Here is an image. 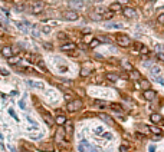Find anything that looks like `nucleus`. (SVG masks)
<instances>
[{"label":"nucleus","mask_w":164,"mask_h":152,"mask_svg":"<svg viewBox=\"0 0 164 152\" xmlns=\"http://www.w3.org/2000/svg\"><path fill=\"white\" fill-rule=\"evenodd\" d=\"M157 93L154 90H151V89H147V90H144V98L147 99V101H154L156 99Z\"/></svg>","instance_id":"6"},{"label":"nucleus","mask_w":164,"mask_h":152,"mask_svg":"<svg viewBox=\"0 0 164 152\" xmlns=\"http://www.w3.org/2000/svg\"><path fill=\"white\" fill-rule=\"evenodd\" d=\"M99 42H101L99 39H92V40H91V43H89V48L91 49H95L99 45Z\"/></svg>","instance_id":"22"},{"label":"nucleus","mask_w":164,"mask_h":152,"mask_svg":"<svg viewBox=\"0 0 164 152\" xmlns=\"http://www.w3.org/2000/svg\"><path fill=\"white\" fill-rule=\"evenodd\" d=\"M27 83H29L30 86H33V88H39V89L43 88V85H42V83H39V82H32V80H27Z\"/></svg>","instance_id":"20"},{"label":"nucleus","mask_w":164,"mask_h":152,"mask_svg":"<svg viewBox=\"0 0 164 152\" xmlns=\"http://www.w3.org/2000/svg\"><path fill=\"white\" fill-rule=\"evenodd\" d=\"M123 66H124V69H127V70H130V72L134 70V69H132V65L128 63V62H123Z\"/></svg>","instance_id":"25"},{"label":"nucleus","mask_w":164,"mask_h":152,"mask_svg":"<svg viewBox=\"0 0 164 152\" xmlns=\"http://www.w3.org/2000/svg\"><path fill=\"white\" fill-rule=\"evenodd\" d=\"M101 119H104L105 122H108V123H112V119H111L108 115H105V113H101Z\"/></svg>","instance_id":"24"},{"label":"nucleus","mask_w":164,"mask_h":152,"mask_svg":"<svg viewBox=\"0 0 164 152\" xmlns=\"http://www.w3.org/2000/svg\"><path fill=\"white\" fill-rule=\"evenodd\" d=\"M0 36H1V32H0Z\"/></svg>","instance_id":"45"},{"label":"nucleus","mask_w":164,"mask_h":152,"mask_svg":"<svg viewBox=\"0 0 164 152\" xmlns=\"http://www.w3.org/2000/svg\"><path fill=\"white\" fill-rule=\"evenodd\" d=\"M107 27L108 29H120L121 24L120 23H107Z\"/></svg>","instance_id":"23"},{"label":"nucleus","mask_w":164,"mask_h":152,"mask_svg":"<svg viewBox=\"0 0 164 152\" xmlns=\"http://www.w3.org/2000/svg\"><path fill=\"white\" fill-rule=\"evenodd\" d=\"M157 20H158V23L164 24V13H163V15H160V16H158V19H157Z\"/></svg>","instance_id":"33"},{"label":"nucleus","mask_w":164,"mask_h":152,"mask_svg":"<svg viewBox=\"0 0 164 152\" xmlns=\"http://www.w3.org/2000/svg\"><path fill=\"white\" fill-rule=\"evenodd\" d=\"M83 149H85V146H83V145H79V146H78V151H79V152H83Z\"/></svg>","instance_id":"40"},{"label":"nucleus","mask_w":164,"mask_h":152,"mask_svg":"<svg viewBox=\"0 0 164 152\" xmlns=\"http://www.w3.org/2000/svg\"><path fill=\"white\" fill-rule=\"evenodd\" d=\"M17 62H20V56H12V57H9V63L10 65H16Z\"/></svg>","instance_id":"21"},{"label":"nucleus","mask_w":164,"mask_h":152,"mask_svg":"<svg viewBox=\"0 0 164 152\" xmlns=\"http://www.w3.org/2000/svg\"><path fill=\"white\" fill-rule=\"evenodd\" d=\"M42 30H43V32H45V33H49V32H50V29H49V27H48V26H45V27H42Z\"/></svg>","instance_id":"37"},{"label":"nucleus","mask_w":164,"mask_h":152,"mask_svg":"<svg viewBox=\"0 0 164 152\" xmlns=\"http://www.w3.org/2000/svg\"><path fill=\"white\" fill-rule=\"evenodd\" d=\"M43 9H45V4L42 1H33L32 6H30V12L33 15H39L43 12Z\"/></svg>","instance_id":"3"},{"label":"nucleus","mask_w":164,"mask_h":152,"mask_svg":"<svg viewBox=\"0 0 164 152\" xmlns=\"http://www.w3.org/2000/svg\"><path fill=\"white\" fill-rule=\"evenodd\" d=\"M82 101L81 99H75V101H72V102H69V104L66 105V109L69 111V112H76V111H79L82 108Z\"/></svg>","instance_id":"1"},{"label":"nucleus","mask_w":164,"mask_h":152,"mask_svg":"<svg viewBox=\"0 0 164 152\" xmlns=\"http://www.w3.org/2000/svg\"><path fill=\"white\" fill-rule=\"evenodd\" d=\"M91 152H97V151H91Z\"/></svg>","instance_id":"43"},{"label":"nucleus","mask_w":164,"mask_h":152,"mask_svg":"<svg viewBox=\"0 0 164 152\" xmlns=\"http://www.w3.org/2000/svg\"><path fill=\"white\" fill-rule=\"evenodd\" d=\"M131 78L132 79H141V76H140V73L137 70H131Z\"/></svg>","instance_id":"27"},{"label":"nucleus","mask_w":164,"mask_h":152,"mask_svg":"<svg viewBox=\"0 0 164 152\" xmlns=\"http://www.w3.org/2000/svg\"><path fill=\"white\" fill-rule=\"evenodd\" d=\"M64 126H65V132H68V134H72L74 132V123L71 120H66V123Z\"/></svg>","instance_id":"11"},{"label":"nucleus","mask_w":164,"mask_h":152,"mask_svg":"<svg viewBox=\"0 0 164 152\" xmlns=\"http://www.w3.org/2000/svg\"><path fill=\"white\" fill-rule=\"evenodd\" d=\"M114 13H115V12H112V10L109 9L108 12H105V13L102 15V19H105V20H109V19H112V17H114Z\"/></svg>","instance_id":"15"},{"label":"nucleus","mask_w":164,"mask_h":152,"mask_svg":"<svg viewBox=\"0 0 164 152\" xmlns=\"http://www.w3.org/2000/svg\"><path fill=\"white\" fill-rule=\"evenodd\" d=\"M130 149H128V146H125V145H121L120 146V152H128Z\"/></svg>","instance_id":"32"},{"label":"nucleus","mask_w":164,"mask_h":152,"mask_svg":"<svg viewBox=\"0 0 164 152\" xmlns=\"http://www.w3.org/2000/svg\"><path fill=\"white\" fill-rule=\"evenodd\" d=\"M27 120H29V122H30V123H33V125H35V126H36V125H38V123H36V122H35V120H33L32 118H30V116H27Z\"/></svg>","instance_id":"38"},{"label":"nucleus","mask_w":164,"mask_h":152,"mask_svg":"<svg viewBox=\"0 0 164 152\" xmlns=\"http://www.w3.org/2000/svg\"><path fill=\"white\" fill-rule=\"evenodd\" d=\"M140 88L143 89V90L150 89V82H148L147 79H140Z\"/></svg>","instance_id":"12"},{"label":"nucleus","mask_w":164,"mask_h":152,"mask_svg":"<svg viewBox=\"0 0 164 152\" xmlns=\"http://www.w3.org/2000/svg\"><path fill=\"white\" fill-rule=\"evenodd\" d=\"M140 53H143V55H147V53H148V48L143 46V48L140 49Z\"/></svg>","instance_id":"31"},{"label":"nucleus","mask_w":164,"mask_h":152,"mask_svg":"<svg viewBox=\"0 0 164 152\" xmlns=\"http://www.w3.org/2000/svg\"><path fill=\"white\" fill-rule=\"evenodd\" d=\"M78 17H79V15H78L75 10H68V12H65L66 20H78Z\"/></svg>","instance_id":"5"},{"label":"nucleus","mask_w":164,"mask_h":152,"mask_svg":"<svg viewBox=\"0 0 164 152\" xmlns=\"http://www.w3.org/2000/svg\"><path fill=\"white\" fill-rule=\"evenodd\" d=\"M0 138H3V136H1V134H0Z\"/></svg>","instance_id":"42"},{"label":"nucleus","mask_w":164,"mask_h":152,"mask_svg":"<svg viewBox=\"0 0 164 152\" xmlns=\"http://www.w3.org/2000/svg\"><path fill=\"white\" fill-rule=\"evenodd\" d=\"M150 120L153 123H160V122H163V116L160 113H151L150 115Z\"/></svg>","instance_id":"10"},{"label":"nucleus","mask_w":164,"mask_h":152,"mask_svg":"<svg viewBox=\"0 0 164 152\" xmlns=\"http://www.w3.org/2000/svg\"><path fill=\"white\" fill-rule=\"evenodd\" d=\"M55 122H56L58 125H65V123H66V116H64V115H59V116H56V118H55Z\"/></svg>","instance_id":"13"},{"label":"nucleus","mask_w":164,"mask_h":152,"mask_svg":"<svg viewBox=\"0 0 164 152\" xmlns=\"http://www.w3.org/2000/svg\"><path fill=\"white\" fill-rule=\"evenodd\" d=\"M163 125H164V119H163Z\"/></svg>","instance_id":"44"},{"label":"nucleus","mask_w":164,"mask_h":152,"mask_svg":"<svg viewBox=\"0 0 164 152\" xmlns=\"http://www.w3.org/2000/svg\"><path fill=\"white\" fill-rule=\"evenodd\" d=\"M163 48H164V46H163Z\"/></svg>","instance_id":"46"},{"label":"nucleus","mask_w":164,"mask_h":152,"mask_svg":"<svg viewBox=\"0 0 164 152\" xmlns=\"http://www.w3.org/2000/svg\"><path fill=\"white\" fill-rule=\"evenodd\" d=\"M75 48H76V46H75V43L66 42V43H64V45L61 46V50H64V52H71V50H74Z\"/></svg>","instance_id":"8"},{"label":"nucleus","mask_w":164,"mask_h":152,"mask_svg":"<svg viewBox=\"0 0 164 152\" xmlns=\"http://www.w3.org/2000/svg\"><path fill=\"white\" fill-rule=\"evenodd\" d=\"M115 40H117V43H118L120 46H123V48H128V46L131 45V39H130L128 36H125V35H118V36L115 37Z\"/></svg>","instance_id":"2"},{"label":"nucleus","mask_w":164,"mask_h":152,"mask_svg":"<svg viewBox=\"0 0 164 152\" xmlns=\"http://www.w3.org/2000/svg\"><path fill=\"white\" fill-rule=\"evenodd\" d=\"M91 40H92V36H91V35H85L83 42H85V43H91Z\"/></svg>","instance_id":"29"},{"label":"nucleus","mask_w":164,"mask_h":152,"mask_svg":"<svg viewBox=\"0 0 164 152\" xmlns=\"http://www.w3.org/2000/svg\"><path fill=\"white\" fill-rule=\"evenodd\" d=\"M13 52H15V50H13L12 48H9V46H4V48L1 49V55H3L4 57H7V59L13 56Z\"/></svg>","instance_id":"9"},{"label":"nucleus","mask_w":164,"mask_h":152,"mask_svg":"<svg viewBox=\"0 0 164 152\" xmlns=\"http://www.w3.org/2000/svg\"><path fill=\"white\" fill-rule=\"evenodd\" d=\"M107 79L111 82H117L118 80V75L117 73H107Z\"/></svg>","instance_id":"16"},{"label":"nucleus","mask_w":164,"mask_h":152,"mask_svg":"<svg viewBox=\"0 0 164 152\" xmlns=\"http://www.w3.org/2000/svg\"><path fill=\"white\" fill-rule=\"evenodd\" d=\"M148 152H156V146L154 145H150L148 146Z\"/></svg>","instance_id":"35"},{"label":"nucleus","mask_w":164,"mask_h":152,"mask_svg":"<svg viewBox=\"0 0 164 152\" xmlns=\"http://www.w3.org/2000/svg\"><path fill=\"white\" fill-rule=\"evenodd\" d=\"M94 132H95L97 135H104V132H105V131H104V128H102V126H98V128H95V131H94Z\"/></svg>","instance_id":"26"},{"label":"nucleus","mask_w":164,"mask_h":152,"mask_svg":"<svg viewBox=\"0 0 164 152\" xmlns=\"http://www.w3.org/2000/svg\"><path fill=\"white\" fill-rule=\"evenodd\" d=\"M109 9H111L112 12H120V10H121V3H118V1H117V3H114V4H111Z\"/></svg>","instance_id":"17"},{"label":"nucleus","mask_w":164,"mask_h":152,"mask_svg":"<svg viewBox=\"0 0 164 152\" xmlns=\"http://www.w3.org/2000/svg\"><path fill=\"white\" fill-rule=\"evenodd\" d=\"M69 4H71L72 7L82 9V7H85V4H86V0H72Z\"/></svg>","instance_id":"7"},{"label":"nucleus","mask_w":164,"mask_h":152,"mask_svg":"<svg viewBox=\"0 0 164 152\" xmlns=\"http://www.w3.org/2000/svg\"><path fill=\"white\" fill-rule=\"evenodd\" d=\"M123 13H124V16L128 17V19H134V17L137 16V12H135L134 9H131V7H125L123 10Z\"/></svg>","instance_id":"4"},{"label":"nucleus","mask_w":164,"mask_h":152,"mask_svg":"<svg viewBox=\"0 0 164 152\" xmlns=\"http://www.w3.org/2000/svg\"><path fill=\"white\" fill-rule=\"evenodd\" d=\"M118 3H121V4H128V0H117Z\"/></svg>","instance_id":"39"},{"label":"nucleus","mask_w":164,"mask_h":152,"mask_svg":"<svg viewBox=\"0 0 164 152\" xmlns=\"http://www.w3.org/2000/svg\"><path fill=\"white\" fill-rule=\"evenodd\" d=\"M19 106H20V109H26V101L25 99H22V101L19 102Z\"/></svg>","instance_id":"30"},{"label":"nucleus","mask_w":164,"mask_h":152,"mask_svg":"<svg viewBox=\"0 0 164 152\" xmlns=\"http://www.w3.org/2000/svg\"><path fill=\"white\" fill-rule=\"evenodd\" d=\"M157 57H158L161 62H164V53H158V55H157Z\"/></svg>","instance_id":"36"},{"label":"nucleus","mask_w":164,"mask_h":152,"mask_svg":"<svg viewBox=\"0 0 164 152\" xmlns=\"http://www.w3.org/2000/svg\"><path fill=\"white\" fill-rule=\"evenodd\" d=\"M150 131H151L153 134H156V135H160V134H161V131L157 128V126H151V128H150Z\"/></svg>","instance_id":"28"},{"label":"nucleus","mask_w":164,"mask_h":152,"mask_svg":"<svg viewBox=\"0 0 164 152\" xmlns=\"http://www.w3.org/2000/svg\"><path fill=\"white\" fill-rule=\"evenodd\" d=\"M111 108H114L115 111H121V106H120V105H117V104H112V105H111Z\"/></svg>","instance_id":"34"},{"label":"nucleus","mask_w":164,"mask_h":152,"mask_svg":"<svg viewBox=\"0 0 164 152\" xmlns=\"http://www.w3.org/2000/svg\"><path fill=\"white\" fill-rule=\"evenodd\" d=\"M42 115H45V116H46V122H48V125H52V123H53V120H52V116H50V115L46 112V111H42Z\"/></svg>","instance_id":"19"},{"label":"nucleus","mask_w":164,"mask_h":152,"mask_svg":"<svg viewBox=\"0 0 164 152\" xmlns=\"http://www.w3.org/2000/svg\"><path fill=\"white\" fill-rule=\"evenodd\" d=\"M144 1H153V0H144Z\"/></svg>","instance_id":"41"},{"label":"nucleus","mask_w":164,"mask_h":152,"mask_svg":"<svg viewBox=\"0 0 164 152\" xmlns=\"http://www.w3.org/2000/svg\"><path fill=\"white\" fill-rule=\"evenodd\" d=\"M89 73H91V69L88 68V66H83L81 69V76L82 78H86V76H89Z\"/></svg>","instance_id":"14"},{"label":"nucleus","mask_w":164,"mask_h":152,"mask_svg":"<svg viewBox=\"0 0 164 152\" xmlns=\"http://www.w3.org/2000/svg\"><path fill=\"white\" fill-rule=\"evenodd\" d=\"M160 73H161V69H160L158 66H153V68H151V75H154V76H160Z\"/></svg>","instance_id":"18"}]
</instances>
